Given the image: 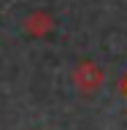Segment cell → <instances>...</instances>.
Returning <instances> with one entry per match:
<instances>
[{"label":"cell","instance_id":"cell-1","mask_svg":"<svg viewBox=\"0 0 127 130\" xmlns=\"http://www.w3.org/2000/svg\"><path fill=\"white\" fill-rule=\"evenodd\" d=\"M76 84H79L84 92H92V89L100 84V71H97L95 65H81L79 71H76Z\"/></svg>","mask_w":127,"mask_h":130},{"label":"cell","instance_id":"cell-2","mask_svg":"<svg viewBox=\"0 0 127 130\" xmlns=\"http://www.w3.org/2000/svg\"><path fill=\"white\" fill-rule=\"evenodd\" d=\"M24 30L30 32V35H43V32L51 30V16L35 11V14H30L27 19H24Z\"/></svg>","mask_w":127,"mask_h":130},{"label":"cell","instance_id":"cell-3","mask_svg":"<svg viewBox=\"0 0 127 130\" xmlns=\"http://www.w3.org/2000/svg\"><path fill=\"white\" fill-rule=\"evenodd\" d=\"M124 87H127V81H124Z\"/></svg>","mask_w":127,"mask_h":130}]
</instances>
